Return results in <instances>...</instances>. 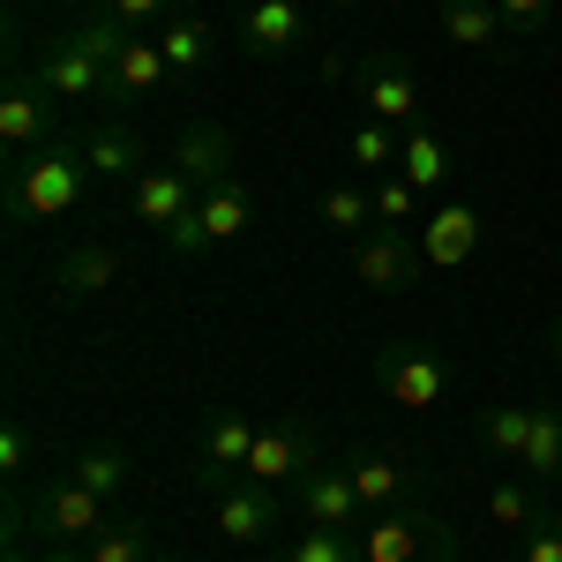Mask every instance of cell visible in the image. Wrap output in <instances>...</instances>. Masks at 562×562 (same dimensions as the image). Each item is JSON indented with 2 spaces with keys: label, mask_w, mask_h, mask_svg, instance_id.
Instances as JSON below:
<instances>
[{
  "label": "cell",
  "mask_w": 562,
  "mask_h": 562,
  "mask_svg": "<svg viewBox=\"0 0 562 562\" xmlns=\"http://www.w3.org/2000/svg\"><path fill=\"white\" fill-rule=\"evenodd\" d=\"M90 188V166H83V143H45V150H23L15 166H8V217H23V225H45V217H68L83 203Z\"/></svg>",
  "instance_id": "6da1fadb"
},
{
  "label": "cell",
  "mask_w": 562,
  "mask_h": 562,
  "mask_svg": "<svg viewBox=\"0 0 562 562\" xmlns=\"http://www.w3.org/2000/svg\"><path fill=\"white\" fill-rule=\"evenodd\" d=\"M23 532H45V540H53V548H90V540H98V532H105V495H98V487H83V480L68 473V480H53V487H45L38 503H31V510H23Z\"/></svg>",
  "instance_id": "7a4b0ae2"
},
{
  "label": "cell",
  "mask_w": 562,
  "mask_h": 562,
  "mask_svg": "<svg viewBox=\"0 0 562 562\" xmlns=\"http://www.w3.org/2000/svg\"><path fill=\"white\" fill-rule=\"evenodd\" d=\"M420 225H368L360 240H352V278L368 285V293H405V285H420Z\"/></svg>",
  "instance_id": "3957f363"
},
{
  "label": "cell",
  "mask_w": 562,
  "mask_h": 562,
  "mask_svg": "<svg viewBox=\"0 0 562 562\" xmlns=\"http://www.w3.org/2000/svg\"><path fill=\"white\" fill-rule=\"evenodd\" d=\"M375 383H383L390 405H405V413H435L442 390H450V368H442V352L390 338V346H375Z\"/></svg>",
  "instance_id": "277c9868"
},
{
  "label": "cell",
  "mask_w": 562,
  "mask_h": 562,
  "mask_svg": "<svg viewBox=\"0 0 562 562\" xmlns=\"http://www.w3.org/2000/svg\"><path fill=\"white\" fill-rule=\"evenodd\" d=\"M360 562H450V532L428 510H375L360 525Z\"/></svg>",
  "instance_id": "5b68a950"
},
{
  "label": "cell",
  "mask_w": 562,
  "mask_h": 562,
  "mask_svg": "<svg viewBox=\"0 0 562 562\" xmlns=\"http://www.w3.org/2000/svg\"><path fill=\"white\" fill-rule=\"evenodd\" d=\"M211 510H217V532H225V540L256 548V540H270V532L285 525V495L262 487V480H233V487L211 495Z\"/></svg>",
  "instance_id": "8992f818"
},
{
  "label": "cell",
  "mask_w": 562,
  "mask_h": 562,
  "mask_svg": "<svg viewBox=\"0 0 562 562\" xmlns=\"http://www.w3.org/2000/svg\"><path fill=\"white\" fill-rule=\"evenodd\" d=\"M31 83H45L53 98H60V105H90V98H105V68H98L83 45L60 31V38H45V45H38V60H31Z\"/></svg>",
  "instance_id": "52a82bcc"
},
{
  "label": "cell",
  "mask_w": 562,
  "mask_h": 562,
  "mask_svg": "<svg viewBox=\"0 0 562 562\" xmlns=\"http://www.w3.org/2000/svg\"><path fill=\"white\" fill-rule=\"evenodd\" d=\"M293 510H301V525H368V503L352 495V473L346 465H307L301 487H293Z\"/></svg>",
  "instance_id": "ba28073f"
},
{
  "label": "cell",
  "mask_w": 562,
  "mask_h": 562,
  "mask_svg": "<svg viewBox=\"0 0 562 562\" xmlns=\"http://www.w3.org/2000/svg\"><path fill=\"white\" fill-rule=\"evenodd\" d=\"M352 98L368 105V121H383V128H420V90H413V76L397 68V60H368L360 76H352Z\"/></svg>",
  "instance_id": "9c48e42d"
},
{
  "label": "cell",
  "mask_w": 562,
  "mask_h": 562,
  "mask_svg": "<svg viewBox=\"0 0 562 562\" xmlns=\"http://www.w3.org/2000/svg\"><path fill=\"white\" fill-rule=\"evenodd\" d=\"M256 420H248V413H217L211 428H203V458H195V480H203V487H233V480L248 473V450H256Z\"/></svg>",
  "instance_id": "30bf717a"
},
{
  "label": "cell",
  "mask_w": 562,
  "mask_h": 562,
  "mask_svg": "<svg viewBox=\"0 0 562 562\" xmlns=\"http://www.w3.org/2000/svg\"><path fill=\"white\" fill-rule=\"evenodd\" d=\"M53 105H60V98H53L45 83L15 76L8 98H0V143H8L15 158H23V150H45V143H53Z\"/></svg>",
  "instance_id": "8fae6325"
},
{
  "label": "cell",
  "mask_w": 562,
  "mask_h": 562,
  "mask_svg": "<svg viewBox=\"0 0 562 562\" xmlns=\"http://www.w3.org/2000/svg\"><path fill=\"white\" fill-rule=\"evenodd\" d=\"M307 465H315V435H307V428H262L240 480H262V487H301Z\"/></svg>",
  "instance_id": "7c38bea8"
},
{
  "label": "cell",
  "mask_w": 562,
  "mask_h": 562,
  "mask_svg": "<svg viewBox=\"0 0 562 562\" xmlns=\"http://www.w3.org/2000/svg\"><path fill=\"white\" fill-rule=\"evenodd\" d=\"M195 195H203V188H195V180H188V173L173 166V158H166V166H150V173H143V180L128 188V211H135V225L166 233V225H173V217L188 211Z\"/></svg>",
  "instance_id": "4fadbf2b"
},
{
  "label": "cell",
  "mask_w": 562,
  "mask_h": 562,
  "mask_svg": "<svg viewBox=\"0 0 562 562\" xmlns=\"http://www.w3.org/2000/svg\"><path fill=\"white\" fill-rule=\"evenodd\" d=\"M473 248H480V217L465 203H442V211L420 217V256H428V270H465Z\"/></svg>",
  "instance_id": "5bb4252c"
},
{
  "label": "cell",
  "mask_w": 562,
  "mask_h": 562,
  "mask_svg": "<svg viewBox=\"0 0 562 562\" xmlns=\"http://www.w3.org/2000/svg\"><path fill=\"white\" fill-rule=\"evenodd\" d=\"M83 166H90V180L98 188H121V180H143L150 166H143V135L135 128H121V121H105V128H90L83 135Z\"/></svg>",
  "instance_id": "9a60e30c"
},
{
  "label": "cell",
  "mask_w": 562,
  "mask_h": 562,
  "mask_svg": "<svg viewBox=\"0 0 562 562\" xmlns=\"http://www.w3.org/2000/svg\"><path fill=\"white\" fill-rule=\"evenodd\" d=\"M233 158H240V143H233V128H217V121H195V128H180V143H173V166L195 180V188L233 180Z\"/></svg>",
  "instance_id": "2e32d148"
},
{
  "label": "cell",
  "mask_w": 562,
  "mask_h": 562,
  "mask_svg": "<svg viewBox=\"0 0 562 562\" xmlns=\"http://www.w3.org/2000/svg\"><path fill=\"white\" fill-rule=\"evenodd\" d=\"M166 76H173V68H166V45L158 38H128L121 60L105 68V98H113V105H135V98H150V90L166 83Z\"/></svg>",
  "instance_id": "e0dca14e"
},
{
  "label": "cell",
  "mask_w": 562,
  "mask_h": 562,
  "mask_svg": "<svg viewBox=\"0 0 562 562\" xmlns=\"http://www.w3.org/2000/svg\"><path fill=\"white\" fill-rule=\"evenodd\" d=\"M113 278H121V256L105 240H83V248H68V256L53 262V293L60 301H98Z\"/></svg>",
  "instance_id": "ac0fdd59"
},
{
  "label": "cell",
  "mask_w": 562,
  "mask_h": 562,
  "mask_svg": "<svg viewBox=\"0 0 562 562\" xmlns=\"http://www.w3.org/2000/svg\"><path fill=\"white\" fill-rule=\"evenodd\" d=\"M301 8L293 0H248V15H240V45L256 53V60H278V53H293L301 45Z\"/></svg>",
  "instance_id": "d6986e66"
},
{
  "label": "cell",
  "mask_w": 562,
  "mask_h": 562,
  "mask_svg": "<svg viewBox=\"0 0 562 562\" xmlns=\"http://www.w3.org/2000/svg\"><path fill=\"white\" fill-rule=\"evenodd\" d=\"M442 38L473 53H510V23L495 0H442Z\"/></svg>",
  "instance_id": "ffe728a7"
},
{
  "label": "cell",
  "mask_w": 562,
  "mask_h": 562,
  "mask_svg": "<svg viewBox=\"0 0 562 562\" xmlns=\"http://www.w3.org/2000/svg\"><path fill=\"white\" fill-rule=\"evenodd\" d=\"M158 45H166V68L188 76V83L217 68V31L203 23V15H166V38H158Z\"/></svg>",
  "instance_id": "44dd1931"
},
{
  "label": "cell",
  "mask_w": 562,
  "mask_h": 562,
  "mask_svg": "<svg viewBox=\"0 0 562 562\" xmlns=\"http://www.w3.org/2000/svg\"><path fill=\"white\" fill-rule=\"evenodd\" d=\"M346 473H352V495L368 503V518H375V510H390V503L413 487V465H405V458H390V450H368V458H352Z\"/></svg>",
  "instance_id": "7402d4cb"
},
{
  "label": "cell",
  "mask_w": 562,
  "mask_h": 562,
  "mask_svg": "<svg viewBox=\"0 0 562 562\" xmlns=\"http://www.w3.org/2000/svg\"><path fill=\"white\" fill-rule=\"evenodd\" d=\"M195 225H203V240H240L248 233V188L240 180H217V188H203L195 195Z\"/></svg>",
  "instance_id": "603a6c76"
},
{
  "label": "cell",
  "mask_w": 562,
  "mask_h": 562,
  "mask_svg": "<svg viewBox=\"0 0 562 562\" xmlns=\"http://www.w3.org/2000/svg\"><path fill=\"white\" fill-rule=\"evenodd\" d=\"M532 480H562V405H532V428H525V458Z\"/></svg>",
  "instance_id": "cb8c5ba5"
},
{
  "label": "cell",
  "mask_w": 562,
  "mask_h": 562,
  "mask_svg": "<svg viewBox=\"0 0 562 562\" xmlns=\"http://www.w3.org/2000/svg\"><path fill=\"white\" fill-rule=\"evenodd\" d=\"M397 173L413 180L420 195H428V188H442V180H450V143H442V135H428V128H405V150H397Z\"/></svg>",
  "instance_id": "d4e9b609"
},
{
  "label": "cell",
  "mask_w": 562,
  "mask_h": 562,
  "mask_svg": "<svg viewBox=\"0 0 562 562\" xmlns=\"http://www.w3.org/2000/svg\"><path fill=\"white\" fill-rule=\"evenodd\" d=\"M525 428H532V405H480V450L487 458H525Z\"/></svg>",
  "instance_id": "484cf974"
},
{
  "label": "cell",
  "mask_w": 562,
  "mask_h": 562,
  "mask_svg": "<svg viewBox=\"0 0 562 562\" xmlns=\"http://www.w3.org/2000/svg\"><path fill=\"white\" fill-rule=\"evenodd\" d=\"M278 562H360V540H346L338 525H301V532L278 548Z\"/></svg>",
  "instance_id": "4316f807"
},
{
  "label": "cell",
  "mask_w": 562,
  "mask_h": 562,
  "mask_svg": "<svg viewBox=\"0 0 562 562\" xmlns=\"http://www.w3.org/2000/svg\"><path fill=\"white\" fill-rule=\"evenodd\" d=\"M487 518L503 525V532H532L548 510H540V495H532L525 480H495V487H487Z\"/></svg>",
  "instance_id": "83f0119b"
},
{
  "label": "cell",
  "mask_w": 562,
  "mask_h": 562,
  "mask_svg": "<svg viewBox=\"0 0 562 562\" xmlns=\"http://www.w3.org/2000/svg\"><path fill=\"white\" fill-rule=\"evenodd\" d=\"M68 473L83 480V487H98V495L113 503V495L128 487V458H121L113 442H90V450H76V465H68Z\"/></svg>",
  "instance_id": "f1b7e54d"
},
{
  "label": "cell",
  "mask_w": 562,
  "mask_h": 562,
  "mask_svg": "<svg viewBox=\"0 0 562 562\" xmlns=\"http://www.w3.org/2000/svg\"><path fill=\"white\" fill-rule=\"evenodd\" d=\"M90 562H158V555H150V525H143V518L105 525V532L90 540Z\"/></svg>",
  "instance_id": "f546056e"
},
{
  "label": "cell",
  "mask_w": 562,
  "mask_h": 562,
  "mask_svg": "<svg viewBox=\"0 0 562 562\" xmlns=\"http://www.w3.org/2000/svg\"><path fill=\"white\" fill-rule=\"evenodd\" d=\"M397 150H405V135H397V128H383V121H360V128L346 135V158H352V166H368V173L397 166Z\"/></svg>",
  "instance_id": "4dcf8cb0"
},
{
  "label": "cell",
  "mask_w": 562,
  "mask_h": 562,
  "mask_svg": "<svg viewBox=\"0 0 562 562\" xmlns=\"http://www.w3.org/2000/svg\"><path fill=\"white\" fill-rule=\"evenodd\" d=\"M68 38L83 45V53H90V60H98V68H113V60H121V45H128L135 31H128V23H121V15H83V23H76Z\"/></svg>",
  "instance_id": "1f68e13d"
},
{
  "label": "cell",
  "mask_w": 562,
  "mask_h": 562,
  "mask_svg": "<svg viewBox=\"0 0 562 562\" xmlns=\"http://www.w3.org/2000/svg\"><path fill=\"white\" fill-rule=\"evenodd\" d=\"M323 225L360 240V233L375 225V195H360V188H330V195H323Z\"/></svg>",
  "instance_id": "d6a6232c"
},
{
  "label": "cell",
  "mask_w": 562,
  "mask_h": 562,
  "mask_svg": "<svg viewBox=\"0 0 562 562\" xmlns=\"http://www.w3.org/2000/svg\"><path fill=\"white\" fill-rule=\"evenodd\" d=\"M375 225H420V188H413L405 173L375 180Z\"/></svg>",
  "instance_id": "836d02e7"
},
{
  "label": "cell",
  "mask_w": 562,
  "mask_h": 562,
  "mask_svg": "<svg viewBox=\"0 0 562 562\" xmlns=\"http://www.w3.org/2000/svg\"><path fill=\"white\" fill-rule=\"evenodd\" d=\"M495 8H503V23H510V38H540V31H548V23H555V0H495Z\"/></svg>",
  "instance_id": "e575fe53"
},
{
  "label": "cell",
  "mask_w": 562,
  "mask_h": 562,
  "mask_svg": "<svg viewBox=\"0 0 562 562\" xmlns=\"http://www.w3.org/2000/svg\"><path fill=\"white\" fill-rule=\"evenodd\" d=\"M525 562H562V518H540L525 532Z\"/></svg>",
  "instance_id": "d590c367"
},
{
  "label": "cell",
  "mask_w": 562,
  "mask_h": 562,
  "mask_svg": "<svg viewBox=\"0 0 562 562\" xmlns=\"http://www.w3.org/2000/svg\"><path fill=\"white\" fill-rule=\"evenodd\" d=\"M23 465H31V428H23V420H8V435H0V473L15 480Z\"/></svg>",
  "instance_id": "8d00e7d4"
},
{
  "label": "cell",
  "mask_w": 562,
  "mask_h": 562,
  "mask_svg": "<svg viewBox=\"0 0 562 562\" xmlns=\"http://www.w3.org/2000/svg\"><path fill=\"white\" fill-rule=\"evenodd\" d=\"M105 15H121L128 31H143V23H158V15H166V0H105Z\"/></svg>",
  "instance_id": "74e56055"
},
{
  "label": "cell",
  "mask_w": 562,
  "mask_h": 562,
  "mask_svg": "<svg viewBox=\"0 0 562 562\" xmlns=\"http://www.w3.org/2000/svg\"><path fill=\"white\" fill-rule=\"evenodd\" d=\"M0 562H38V555H31V540H23V525H8V555H0Z\"/></svg>",
  "instance_id": "f35d334b"
},
{
  "label": "cell",
  "mask_w": 562,
  "mask_h": 562,
  "mask_svg": "<svg viewBox=\"0 0 562 562\" xmlns=\"http://www.w3.org/2000/svg\"><path fill=\"white\" fill-rule=\"evenodd\" d=\"M38 562H90V548H45Z\"/></svg>",
  "instance_id": "ab89813d"
},
{
  "label": "cell",
  "mask_w": 562,
  "mask_h": 562,
  "mask_svg": "<svg viewBox=\"0 0 562 562\" xmlns=\"http://www.w3.org/2000/svg\"><path fill=\"white\" fill-rule=\"evenodd\" d=\"M548 360L562 368V315H555V330H548Z\"/></svg>",
  "instance_id": "60d3db41"
},
{
  "label": "cell",
  "mask_w": 562,
  "mask_h": 562,
  "mask_svg": "<svg viewBox=\"0 0 562 562\" xmlns=\"http://www.w3.org/2000/svg\"><path fill=\"white\" fill-rule=\"evenodd\" d=\"M330 8H360V0H330Z\"/></svg>",
  "instance_id": "b9f144b4"
},
{
  "label": "cell",
  "mask_w": 562,
  "mask_h": 562,
  "mask_svg": "<svg viewBox=\"0 0 562 562\" xmlns=\"http://www.w3.org/2000/svg\"><path fill=\"white\" fill-rule=\"evenodd\" d=\"M166 562H173V555H166Z\"/></svg>",
  "instance_id": "7bdbcfd3"
}]
</instances>
